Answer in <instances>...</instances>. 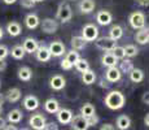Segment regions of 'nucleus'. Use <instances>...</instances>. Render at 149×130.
<instances>
[{"mask_svg": "<svg viewBox=\"0 0 149 130\" xmlns=\"http://www.w3.org/2000/svg\"><path fill=\"white\" fill-rule=\"evenodd\" d=\"M126 103L125 95L121 91H110L105 96V105L111 111H117V109L123 108Z\"/></svg>", "mask_w": 149, "mask_h": 130, "instance_id": "f257e3e1", "label": "nucleus"}, {"mask_svg": "<svg viewBox=\"0 0 149 130\" xmlns=\"http://www.w3.org/2000/svg\"><path fill=\"white\" fill-rule=\"evenodd\" d=\"M57 20L65 24V22H69L73 17V11H71V7L68 4V3H61L57 8V13H56Z\"/></svg>", "mask_w": 149, "mask_h": 130, "instance_id": "f03ea898", "label": "nucleus"}, {"mask_svg": "<svg viewBox=\"0 0 149 130\" xmlns=\"http://www.w3.org/2000/svg\"><path fill=\"white\" fill-rule=\"evenodd\" d=\"M82 38L86 40V42H93L99 38V29L97 26H95L93 24H87L83 26L82 30Z\"/></svg>", "mask_w": 149, "mask_h": 130, "instance_id": "7ed1b4c3", "label": "nucleus"}, {"mask_svg": "<svg viewBox=\"0 0 149 130\" xmlns=\"http://www.w3.org/2000/svg\"><path fill=\"white\" fill-rule=\"evenodd\" d=\"M131 27L135 29V30H141L145 27V16L141 12H134L130 14V18H128Z\"/></svg>", "mask_w": 149, "mask_h": 130, "instance_id": "20e7f679", "label": "nucleus"}, {"mask_svg": "<svg viewBox=\"0 0 149 130\" xmlns=\"http://www.w3.org/2000/svg\"><path fill=\"white\" fill-rule=\"evenodd\" d=\"M96 47L100 48L102 51H109L110 52L113 48L117 47V40L109 38V37H101V38H97L95 40Z\"/></svg>", "mask_w": 149, "mask_h": 130, "instance_id": "39448f33", "label": "nucleus"}, {"mask_svg": "<svg viewBox=\"0 0 149 130\" xmlns=\"http://www.w3.org/2000/svg\"><path fill=\"white\" fill-rule=\"evenodd\" d=\"M42 31L45 34H53L58 30V22L54 18H44L40 22Z\"/></svg>", "mask_w": 149, "mask_h": 130, "instance_id": "423d86ee", "label": "nucleus"}, {"mask_svg": "<svg viewBox=\"0 0 149 130\" xmlns=\"http://www.w3.org/2000/svg\"><path fill=\"white\" fill-rule=\"evenodd\" d=\"M29 124H30V126L33 129L43 130L44 129V126H45V124H47V121H45V117L43 116L42 113H35V115H33V116L30 117Z\"/></svg>", "mask_w": 149, "mask_h": 130, "instance_id": "0eeeda50", "label": "nucleus"}, {"mask_svg": "<svg viewBox=\"0 0 149 130\" xmlns=\"http://www.w3.org/2000/svg\"><path fill=\"white\" fill-rule=\"evenodd\" d=\"M105 78H107L108 82H118L122 78V73L118 69V66H111V68H108L107 72H105Z\"/></svg>", "mask_w": 149, "mask_h": 130, "instance_id": "6e6552de", "label": "nucleus"}, {"mask_svg": "<svg viewBox=\"0 0 149 130\" xmlns=\"http://www.w3.org/2000/svg\"><path fill=\"white\" fill-rule=\"evenodd\" d=\"M56 116H57V120H58V122L66 125V124H70V121L73 120L74 115H73V112H71L70 109H68V108H60L58 112L56 113Z\"/></svg>", "mask_w": 149, "mask_h": 130, "instance_id": "1a4fd4ad", "label": "nucleus"}, {"mask_svg": "<svg viewBox=\"0 0 149 130\" xmlns=\"http://www.w3.org/2000/svg\"><path fill=\"white\" fill-rule=\"evenodd\" d=\"M48 50L51 52V56H56V57H60L65 53V44L60 40H54L49 44Z\"/></svg>", "mask_w": 149, "mask_h": 130, "instance_id": "9d476101", "label": "nucleus"}, {"mask_svg": "<svg viewBox=\"0 0 149 130\" xmlns=\"http://www.w3.org/2000/svg\"><path fill=\"white\" fill-rule=\"evenodd\" d=\"M39 47V43L36 39L31 38V37H29L24 40V43H22V48H24L25 53H35L36 50H38Z\"/></svg>", "mask_w": 149, "mask_h": 130, "instance_id": "9b49d317", "label": "nucleus"}, {"mask_svg": "<svg viewBox=\"0 0 149 130\" xmlns=\"http://www.w3.org/2000/svg\"><path fill=\"white\" fill-rule=\"evenodd\" d=\"M71 124V128L74 130H88V124H87V120H86L84 117H82L81 115H78V116H74L73 120L70 121Z\"/></svg>", "mask_w": 149, "mask_h": 130, "instance_id": "f8f14e48", "label": "nucleus"}, {"mask_svg": "<svg viewBox=\"0 0 149 130\" xmlns=\"http://www.w3.org/2000/svg\"><path fill=\"white\" fill-rule=\"evenodd\" d=\"M49 86H51V89H53V90L60 91V90H62V89L66 86V81H65V78L62 76L56 74V76H53L49 79Z\"/></svg>", "mask_w": 149, "mask_h": 130, "instance_id": "ddd939ff", "label": "nucleus"}, {"mask_svg": "<svg viewBox=\"0 0 149 130\" xmlns=\"http://www.w3.org/2000/svg\"><path fill=\"white\" fill-rule=\"evenodd\" d=\"M35 56L39 61L47 63V61H49V59H51V52H49V50H48L47 46L43 44V46H39L38 47V50H36V52H35Z\"/></svg>", "mask_w": 149, "mask_h": 130, "instance_id": "4468645a", "label": "nucleus"}, {"mask_svg": "<svg viewBox=\"0 0 149 130\" xmlns=\"http://www.w3.org/2000/svg\"><path fill=\"white\" fill-rule=\"evenodd\" d=\"M111 20H113V16H111V13L109 11H100L96 14V21L99 25H102V26L109 25L111 22Z\"/></svg>", "mask_w": 149, "mask_h": 130, "instance_id": "2eb2a0df", "label": "nucleus"}, {"mask_svg": "<svg viewBox=\"0 0 149 130\" xmlns=\"http://www.w3.org/2000/svg\"><path fill=\"white\" fill-rule=\"evenodd\" d=\"M21 90L18 87H12L9 89L7 92H5V99L8 100L9 103H17L19 99H21Z\"/></svg>", "mask_w": 149, "mask_h": 130, "instance_id": "dca6fc26", "label": "nucleus"}, {"mask_svg": "<svg viewBox=\"0 0 149 130\" xmlns=\"http://www.w3.org/2000/svg\"><path fill=\"white\" fill-rule=\"evenodd\" d=\"M25 25H26V27L30 29V30L36 29L39 25H40V20H39L38 14H35V13L27 14L26 18H25Z\"/></svg>", "mask_w": 149, "mask_h": 130, "instance_id": "f3484780", "label": "nucleus"}, {"mask_svg": "<svg viewBox=\"0 0 149 130\" xmlns=\"http://www.w3.org/2000/svg\"><path fill=\"white\" fill-rule=\"evenodd\" d=\"M24 107L27 109V111H35L39 107V100L36 96L34 95H27L24 99Z\"/></svg>", "mask_w": 149, "mask_h": 130, "instance_id": "a211bd4d", "label": "nucleus"}, {"mask_svg": "<svg viewBox=\"0 0 149 130\" xmlns=\"http://www.w3.org/2000/svg\"><path fill=\"white\" fill-rule=\"evenodd\" d=\"M95 0H82L79 3V11L83 14H88L95 9Z\"/></svg>", "mask_w": 149, "mask_h": 130, "instance_id": "6ab92c4d", "label": "nucleus"}, {"mask_svg": "<svg viewBox=\"0 0 149 130\" xmlns=\"http://www.w3.org/2000/svg\"><path fill=\"white\" fill-rule=\"evenodd\" d=\"M44 109L48 112V113H57L58 112V109H60V103L57 102L56 99H53V98H51V99H48V100H45V103H44Z\"/></svg>", "mask_w": 149, "mask_h": 130, "instance_id": "aec40b11", "label": "nucleus"}, {"mask_svg": "<svg viewBox=\"0 0 149 130\" xmlns=\"http://www.w3.org/2000/svg\"><path fill=\"white\" fill-rule=\"evenodd\" d=\"M7 31L10 37H18L19 34L22 33V27L18 22L16 21H10L9 24L7 25Z\"/></svg>", "mask_w": 149, "mask_h": 130, "instance_id": "412c9836", "label": "nucleus"}, {"mask_svg": "<svg viewBox=\"0 0 149 130\" xmlns=\"http://www.w3.org/2000/svg\"><path fill=\"white\" fill-rule=\"evenodd\" d=\"M101 64L104 66H107V68H111V66H117V64H118V60H117L116 57L110 53V52H108V53L102 55Z\"/></svg>", "mask_w": 149, "mask_h": 130, "instance_id": "4be33fe9", "label": "nucleus"}, {"mask_svg": "<svg viewBox=\"0 0 149 130\" xmlns=\"http://www.w3.org/2000/svg\"><path fill=\"white\" fill-rule=\"evenodd\" d=\"M70 44H71V47H73V50H74V51L78 52V51H81V50H83V48L86 47L87 42H86V40L83 39L82 37L77 35V37H73V38H71Z\"/></svg>", "mask_w": 149, "mask_h": 130, "instance_id": "5701e85b", "label": "nucleus"}, {"mask_svg": "<svg viewBox=\"0 0 149 130\" xmlns=\"http://www.w3.org/2000/svg\"><path fill=\"white\" fill-rule=\"evenodd\" d=\"M135 40L139 44H148V42H149V31H148V29H141V30H139L136 33V35H135Z\"/></svg>", "mask_w": 149, "mask_h": 130, "instance_id": "b1692460", "label": "nucleus"}, {"mask_svg": "<svg viewBox=\"0 0 149 130\" xmlns=\"http://www.w3.org/2000/svg\"><path fill=\"white\" fill-rule=\"evenodd\" d=\"M131 126V118L126 115H122L117 118V128L119 130H127Z\"/></svg>", "mask_w": 149, "mask_h": 130, "instance_id": "393cba45", "label": "nucleus"}, {"mask_svg": "<svg viewBox=\"0 0 149 130\" xmlns=\"http://www.w3.org/2000/svg\"><path fill=\"white\" fill-rule=\"evenodd\" d=\"M31 77H33V72H31V69L29 66H21L18 69V78L21 81L29 82L31 79Z\"/></svg>", "mask_w": 149, "mask_h": 130, "instance_id": "a878e982", "label": "nucleus"}, {"mask_svg": "<svg viewBox=\"0 0 149 130\" xmlns=\"http://www.w3.org/2000/svg\"><path fill=\"white\" fill-rule=\"evenodd\" d=\"M95 113H96V109H95V107H93V104L84 103L82 105V108H81V116L82 117L87 118V117L92 116V115H95Z\"/></svg>", "mask_w": 149, "mask_h": 130, "instance_id": "bb28decb", "label": "nucleus"}, {"mask_svg": "<svg viewBox=\"0 0 149 130\" xmlns=\"http://www.w3.org/2000/svg\"><path fill=\"white\" fill-rule=\"evenodd\" d=\"M24 118V115L19 109H12V111L8 113V121L10 124H18L21 122V120Z\"/></svg>", "mask_w": 149, "mask_h": 130, "instance_id": "cd10ccee", "label": "nucleus"}, {"mask_svg": "<svg viewBox=\"0 0 149 130\" xmlns=\"http://www.w3.org/2000/svg\"><path fill=\"white\" fill-rule=\"evenodd\" d=\"M123 37V29L119 25H113L110 27V31H109V38L118 40Z\"/></svg>", "mask_w": 149, "mask_h": 130, "instance_id": "c85d7f7f", "label": "nucleus"}, {"mask_svg": "<svg viewBox=\"0 0 149 130\" xmlns=\"http://www.w3.org/2000/svg\"><path fill=\"white\" fill-rule=\"evenodd\" d=\"M128 74H130V79L134 83H139V82H141V81L144 79V72H143L141 69L134 68Z\"/></svg>", "mask_w": 149, "mask_h": 130, "instance_id": "c756f323", "label": "nucleus"}, {"mask_svg": "<svg viewBox=\"0 0 149 130\" xmlns=\"http://www.w3.org/2000/svg\"><path fill=\"white\" fill-rule=\"evenodd\" d=\"M95 79H96V73L93 70H91V69H88L87 72L82 73V81L86 85H92L95 82Z\"/></svg>", "mask_w": 149, "mask_h": 130, "instance_id": "7c9ffc66", "label": "nucleus"}, {"mask_svg": "<svg viewBox=\"0 0 149 130\" xmlns=\"http://www.w3.org/2000/svg\"><path fill=\"white\" fill-rule=\"evenodd\" d=\"M10 55H12L13 59L16 60H21L25 57V51L24 48H22V46H14V47L12 48V51H10Z\"/></svg>", "mask_w": 149, "mask_h": 130, "instance_id": "2f4dec72", "label": "nucleus"}, {"mask_svg": "<svg viewBox=\"0 0 149 130\" xmlns=\"http://www.w3.org/2000/svg\"><path fill=\"white\" fill-rule=\"evenodd\" d=\"M119 70H121V73H130L131 70L134 69V64L131 60H122V63L119 64Z\"/></svg>", "mask_w": 149, "mask_h": 130, "instance_id": "473e14b6", "label": "nucleus"}, {"mask_svg": "<svg viewBox=\"0 0 149 130\" xmlns=\"http://www.w3.org/2000/svg\"><path fill=\"white\" fill-rule=\"evenodd\" d=\"M79 59H81V57H79V53H78L77 51H74V50H71L70 52H68L66 57H65V60H66V61H68L71 66L75 65V63L78 61Z\"/></svg>", "mask_w": 149, "mask_h": 130, "instance_id": "72a5a7b5", "label": "nucleus"}, {"mask_svg": "<svg viewBox=\"0 0 149 130\" xmlns=\"http://www.w3.org/2000/svg\"><path fill=\"white\" fill-rule=\"evenodd\" d=\"M74 66H75L77 70L81 72V73H84V72H87L88 69H90V64H88V61L86 59H79Z\"/></svg>", "mask_w": 149, "mask_h": 130, "instance_id": "f704fd0d", "label": "nucleus"}, {"mask_svg": "<svg viewBox=\"0 0 149 130\" xmlns=\"http://www.w3.org/2000/svg\"><path fill=\"white\" fill-rule=\"evenodd\" d=\"M123 51H125V57H134L139 53V50L132 44H127L126 47H123Z\"/></svg>", "mask_w": 149, "mask_h": 130, "instance_id": "c9c22d12", "label": "nucleus"}, {"mask_svg": "<svg viewBox=\"0 0 149 130\" xmlns=\"http://www.w3.org/2000/svg\"><path fill=\"white\" fill-rule=\"evenodd\" d=\"M110 53L113 55L117 60H123L125 59V51H123V47H119V46H117L116 48H113V50L110 51Z\"/></svg>", "mask_w": 149, "mask_h": 130, "instance_id": "e433bc0d", "label": "nucleus"}, {"mask_svg": "<svg viewBox=\"0 0 149 130\" xmlns=\"http://www.w3.org/2000/svg\"><path fill=\"white\" fill-rule=\"evenodd\" d=\"M87 120V124H88V126H95L99 124V121H100V118L97 117V115H92V116H90V117H87L86 118Z\"/></svg>", "mask_w": 149, "mask_h": 130, "instance_id": "4c0bfd02", "label": "nucleus"}, {"mask_svg": "<svg viewBox=\"0 0 149 130\" xmlns=\"http://www.w3.org/2000/svg\"><path fill=\"white\" fill-rule=\"evenodd\" d=\"M9 55V50L7 46L0 44V60H5V57Z\"/></svg>", "mask_w": 149, "mask_h": 130, "instance_id": "58836bf2", "label": "nucleus"}, {"mask_svg": "<svg viewBox=\"0 0 149 130\" xmlns=\"http://www.w3.org/2000/svg\"><path fill=\"white\" fill-rule=\"evenodd\" d=\"M19 4L24 8H34L36 3L34 0H19Z\"/></svg>", "mask_w": 149, "mask_h": 130, "instance_id": "ea45409f", "label": "nucleus"}, {"mask_svg": "<svg viewBox=\"0 0 149 130\" xmlns=\"http://www.w3.org/2000/svg\"><path fill=\"white\" fill-rule=\"evenodd\" d=\"M44 130H58V125L56 122H49V124H45Z\"/></svg>", "mask_w": 149, "mask_h": 130, "instance_id": "a19ab883", "label": "nucleus"}, {"mask_svg": "<svg viewBox=\"0 0 149 130\" xmlns=\"http://www.w3.org/2000/svg\"><path fill=\"white\" fill-rule=\"evenodd\" d=\"M60 65H61V68L62 69H64V70H70V69L71 68H73V66H71L70 64H69V63L66 61V60H62V61H61V64H60Z\"/></svg>", "mask_w": 149, "mask_h": 130, "instance_id": "79ce46f5", "label": "nucleus"}, {"mask_svg": "<svg viewBox=\"0 0 149 130\" xmlns=\"http://www.w3.org/2000/svg\"><path fill=\"white\" fill-rule=\"evenodd\" d=\"M135 1L140 5V7H144V8H145V7H148V4H149L148 0H135Z\"/></svg>", "mask_w": 149, "mask_h": 130, "instance_id": "37998d69", "label": "nucleus"}, {"mask_svg": "<svg viewBox=\"0 0 149 130\" xmlns=\"http://www.w3.org/2000/svg\"><path fill=\"white\" fill-rule=\"evenodd\" d=\"M100 130H114V126L110 124H104V125L100 128Z\"/></svg>", "mask_w": 149, "mask_h": 130, "instance_id": "c03bdc74", "label": "nucleus"}, {"mask_svg": "<svg viewBox=\"0 0 149 130\" xmlns=\"http://www.w3.org/2000/svg\"><path fill=\"white\" fill-rule=\"evenodd\" d=\"M143 103L144 104H149V92H144V94H143Z\"/></svg>", "mask_w": 149, "mask_h": 130, "instance_id": "a18cd8bd", "label": "nucleus"}, {"mask_svg": "<svg viewBox=\"0 0 149 130\" xmlns=\"http://www.w3.org/2000/svg\"><path fill=\"white\" fill-rule=\"evenodd\" d=\"M7 69V63H5V60H0V72L5 70Z\"/></svg>", "mask_w": 149, "mask_h": 130, "instance_id": "49530a36", "label": "nucleus"}, {"mask_svg": "<svg viewBox=\"0 0 149 130\" xmlns=\"http://www.w3.org/2000/svg\"><path fill=\"white\" fill-rule=\"evenodd\" d=\"M5 126H7V124H5V120H4V118H3L1 116H0V130L4 129Z\"/></svg>", "mask_w": 149, "mask_h": 130, "instance_id": "de8ad7c7", "label": "nucleus"}, {"mask_svg": "<svg viewBox=\"0 0 149 130\" xmlns=\"http://www.w3.org/2000/svg\"><path fill=\"white\" fill-rule=\"evenodd\" d=\"M3 130H18V129H17L16 126H13V125H8V126H5Z\"/></svg>", "mask_w": 149, "mask_h": 130, "instance_id": "09e8293b", "label": "nucleus"}, {"mask_svg": "<svg viewBox=\"0 0 149 130\" xmlns=\"http://www.w3.org/2000/svg\"><path fill=\"white\" fill-rule=\"evenodd\" d=\"M144 125L147 126V128L149 126V115H148V113H147V116L144 117Z\"/></svg>", "mask_w": 149, "mask_h": 130, "instance_id": "8fccbe9b", "label": "nucleus"}, {"mask_svg": "<svg viewBox=\"0 0 149 130\" xmlns=\"http://www.w3.org/2000/svg\"><path fill=\"white\" fill-rule=\"evenodd\" d=\"M3 1L5 3V4H8V5H10V4H14V3L17 1V0H3Z\"/></svg>", "mask_w": 149, "mask_h": 130, "instance_id": "3c124183", "label": "nucleus"}, {"mask_svg": "<svg viewBox=\"0 0 149 130\" xmlns=\"http://www.w3.org/2000/svg\"><path fill=\"white\" fill-rule=\"evenodd\" d=\"M4 100H5L4 95H3V94H0V105H3V104H4Z\"/></svg>", "mask_w": 149, "mask_h": 130, "instance_id": "603ef678", "label": "nucleus"}, {"mask_svg": "<svg viewBox=\"0 0 149 130\" xmlns=\"http://www.w3.org/2000/svg\"><path fill=\"white\" fill-rule=\"evenodd\" d=\"M3 35H4V33H3V29H1V27H0V39H1V38H3Z\"/></svg>", "mask_w": 149, "mask_h": 130, "instance_id": "864d4df0", "label": "nucleus"}, {"mask_svg": "<svg viewBox=\"0 0 149 130\" xmlns=\"http://www.w3.org/2000/svg\"><path fill=\"white\" fill-rule=\"evenodd\" d=\"M35 3H40V1H44V0H34Z\"/></svg>", "mask_w": 149, "mask_h": 130, "instance_id": "5fc2aeb1", "label": "nucleus"}, {"mask_svg": "<svg viewBox=\"0 0 149 130\" xmlns=\"http://www.w3.org/2000/svg\"><path fill=\"white\" fill-rule=\"evenodd\" d=\"M1 111H3V105H0V113H1Z\"/></svg>", "mask_w": 149, "mask_h": 130, "instance_id": "6e6d98bb", "label": "nucleus"}, {"mask_svg": "<svg viewBox=\"0 0 149 130\" xmlns=\"http://www.w3.org/2000/svg\"><path fill=\"white\" fill-rule=\"evenodd\" d=\"M21 130H29V129H21Z\"/></svg>", "mask_w": 149, "mask_h": 130, "instance_id": "4d7b16f0", "label": "nucleus"}, {"mask_svg": "<svg viewBox=\"0 0 149 130\" xmlns=\"http://www.w3.org/2000/svg\"><path fill=\"white\" fill-rule=\"evenodd\" d=\"M43 130H44V129H43Z\"/></svg>", "mask_w": 149, "mask_h": 130, "instance_id": "13d9d810", "label": "nucleus"}]
</instances>
